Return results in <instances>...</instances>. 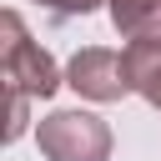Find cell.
Wrapping results in <instances>:
<instances>
[{"instance_id": "6da1fadb", "label": "cell", "mask_w": 161, "mask_h": 161, "mask_svg": "<svg viewBox=\"0 0 161 161\" xmlns=\"http://www.w3.org/2000/svg\"><path fill=\"white\" fill-rule=\"evenodd\" d=\"M0 75H5V96H10V126H5V141H15L30 121V101H45L55 96V86H65V75L55 70L50 50H40L20 20V10H5L0 15Z\"/></svg>"}, {"instance_id": "7a4b0ae2", "label": "cell", "mask_w": 161, "mask_h": 161, "mask_svg": "<svg viewBox=\"0 0 161 161\" xmlns=\"http://www.w3.org/2000/svg\"><path fill=\"white\" fill-rule=\"evenodd\" d=\"M45 161H111V126L91 111H50L35 126Z\"/></svg>"}, {"instance_id": "3957f363", "label": "cell", "mask_w": 161, "mask_h": 161, "mask_svg": "<svg viewBox=\"0 0 161 161\" xmlns=\"http://www.w3.org/2000/svg\"><path fill=\"white\" fill-rule=\"evenodd\" d=\"M65 86L86 101H121L136 91V70H131V55L126 50H111V45H86L70 55L65 65Z\"/></svg>"}, {"instance_id": "277c9868", "label": "cell", "mask_w": 161, "mask_h": 161, "mask_svg": "<svg viewBox=\"0 0 161 161\" xmlns=\"http://www.w3.org/2000/svg\"><path fill=\"white\" fill-rule=\"evenodd\" d=\"M111 25L131 45H161V0H111Z\"/></svg>"}, {"instance_id": "5b68a950", "label": "cell", "mask_w": 161, "mask_h": 161, "mask_svg": "<svg viewBox=\"0 0 161 161\" xmlns=\"http://www.w3.org/2000/svg\"><path fill=\"white\" fill-rule=\"evenodd\" d=\"M131 70H136V91L161 111V45H126Z\"/></svg>"}, {"instance_id": "8992f818", "label": "cell", "mask_w": 161, "mask_h": 161, "mask_svg": "<svg viewBox=\"0 0 161 161\" xmlns=\"http://www.w3.org/2000/svg\"><path fill=\"white\" fill-rule=\"evenodd\" d=\"M40 10H50L55 20H70V15H91L96 5H111V0H35Z\"/></svg>"}]
</instances>
